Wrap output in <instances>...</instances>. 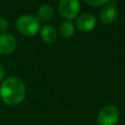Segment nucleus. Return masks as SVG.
Wrapping results in <instances>:
<instances>
[{
	"label": "nucleus",
	"mask_w": 125,
	"mask_h": 125,
	"mask_svg": "<svg viewBox=\"0 0 125 125\" xmlns=\"http://www.w3.org/2000/svg\"><path fill=\"white\" fill-rule=\"evenodd\" d=\"M25 95L23 82L18 77H9L5 79L0 86V97L2 101L10 105L20 104Z\"/></svg>",
	"instance_id": "f257e3e1"
},
{
	"label": "nucleus",
	"mask_w": 125,
	"mask_h": 125,
	"mask_svg": "<svg viewBox=\"0 0 125 125\" xmlns=\"http://www.w3.org/2000/svg\"><path fill=\"white\" fill-rule=\"evenodd\" d=\"M17 27L22 34L34 35L39 29V20L31 15H22L17 20Z\"/></svg>",
	"instance_id": "f03ea898"
},
{
	"label": "nucleus",
	"mask_w": 125,
	"mask_h": 125,
	"mask_svg": "<svg viewBox=\"0 0 125 125\" xmlns=\"http://www.w3.org/2000/svg\"><path fill=\"white\" fill-rule=\"evenodd\" d=\"M119 117L118 109L113 105L102 107L98 113V122L100 125H114Z\"/></svg>",
	"instance_id": "7ed1b4c3"
},
{
	"label": "nucleus",
	"mask_w": 125,
	"mask_h": 125,
	"mask_svg": "<svg viewBox=\"0 0 125 125\" xmlns=\"http://www.w3.org/2000/svg\"><path fill=\"white\" fill-rule=\"evenodd\" d=\"M79 2L77 0H62L59 5V9L62 17L67 19H73L78 14Z\"/></svg>",
	"instance_id": "20e7f679"
},
{
	"label": "nucleus",
	"mask_w": 125,
	"mask_h": 125,
	"mask_svg": "<svg viewBox=\"0 0 125 125\" xmlns=\"http://www.w3.org/2000/svg\"><path fill=\"white\" fill-rule=\"evenodd\" d=\"M17 46L16 37L10 33H3L0 35V54H11Z\"/></svg>",
	"instance_id": "39448f33"
},
{
	"label": "nucleus",
	"mask_w": 125,
	"mask_h": 125,
	"mask_svg": "<svg viewBox=\"0 0 125 125\" xmlns=\"http://www.w3.org/2000/svg\"><path fill=\"white\" fill-rule=\"evenodd\" d=\"M96 23H97L96 18L90 13L81 14L76 20V24H77L78 28L83 31H89V30L93 29L95 27Z\"/></svg>",
	"instance_id": "423d86ee"
},
{
	"label": "nucleus",
	"mask_w": 125,
	"mask_h": 125,
	"mask_svg": "<svg viewBox=\"0 0 125 125\" xmlns=\"http://www.w3.org/2000/svg\"><path fill=\"white\" fill-rule=\"evenodd\" d=\"M116 17L115 1H108L100 11V18L104 23H110Z\"/></svg>",
	"instance_id": "0eeeda50"
},
{
	"label": "nucleus",
	"mask_w": 125,
	"mask_h": 125,
	"mask_svg": "<svg viewBox=\"0 0 125 125\" xmlns=\"http://www.w3.org/2000/svg\"><path fill=\"white\" fill-rule=\"evenodd\" d=\"M41 37L46 43H53L57 38V31L52 25H44L41 29Z\"/></svg>",
	"instance_id": "6e6552de"
},
{
	"label": "nucleus",
	"mask_w": 125,
	"mask_h": 125,
	"mask_svg": "<svg viewBox=\"0 0 125 125\" xmlns=\"http://www.w3.org/2000/svg\"><path fill=\"white\" fill-rule=\"evenodd\" d=\"M53 15V8L48 5V4H44L41 5L37 11V16L38 19L41 21H47L49 20Z\"/></svg>",
	"instance_id": "1a4fd4ad"
},
{
	"label": "nucleus",
	"mask_w": 125,
	"mask_h": 125,
	"mask_svg": "<svg viewBox=\"0 0 125 125\" xmlns=\"http://www.w3.org/2000/svg\"><path fill=\"white\" fill-rule=\"evenodd\" d=\"M60 31L62 36L69 37L74 32V25L70 21H64L62 22V24L60 26Z\"/></svg>",
	"instance_id": "9d476101"
},
{
	"label": "nucleus",
	"mask_w": 125,
	"mask_h": 125,
	"mask_svg": "<svg viewBox=\"0 0 125 125\" xmlns=\"http://www.w3.org/2000/svg\"><path fill=\"white\" fill-rule=\"evenodd\" d=\"M9 28V21L5 18H0V32L3 34L5 33Z\"/></svg>",
	"instance_id": "9b49d317"
},
{
	"label": "nucleus",
	"mask_w": 125,
	"mask_h": 125,
	"mask_svg": "<svg viewBox=\"0 0 125 125\" xmlns=\"http://www.w3.org/2000/svg\"><path fill=\"white\" fill-rule=\"evenodd\" d=\"M85 2L87 4H90V5H93V6H100V5H105L108 1L106 0H85Z\"/></svg>",
	"instance_id": "f8f14e48"
},
{
	"label": "nucleus",
	"mask_w": 125,
	"mask_h": 125,
	"mask_svg": "<svg viewBox=\"0 0 125 125\" xmlns=\"http://www.w3.org/2000/svg\"><path fill=\"white\" fill-rule=\"evenodd\" d=\"M4 75H5V68L2 64H0V81L3 79Z\"/></svg>",
	"instance_id": "ddd939ff"
}]
</instances>
